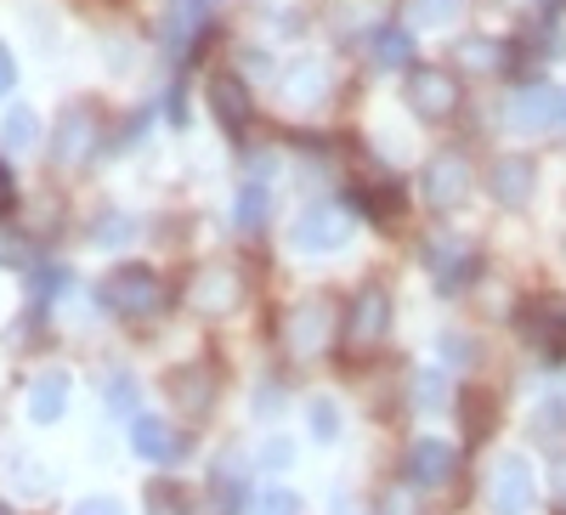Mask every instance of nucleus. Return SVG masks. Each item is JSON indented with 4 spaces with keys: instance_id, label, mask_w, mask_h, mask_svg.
I'll return each instance as SVG.
<instances>
[{
    "instance_id": "1",
    "label": "nucleus",
    "mask_w": 566,
    "mask_h": 515,
    "mask_svg": "<svg viewBox=\"0 0 566 515\" xmlns=\"http://www.w3.org/2000/svg\"><path fill=\"white\" fill-rule=\"evenodd\" d=\"M165 301H170V290H165V277L154 272V266H119V272H108L103 277V306L114 312V317H159L165 312Z\"/></svg>"
},
{
    "instance_id": "2",
    "label": "nucleus",
    "mask_w": 566,
    "mask_h": 515,
    "mask_svg": "<svg viewBox=\"0 0 566 515\" xmlns=\"http://www.w3.org/2000/svg\"><path fill=\"white\" fill-rule=\"evenodd\" d=\"M346 351L352 357H368V351H380L386 346V335H391V295L380 290V284H363L357 295H352V306H346Z\"/></svg>"
},
{
    "instance_id": "3",
    "label": "nucleus",
    "mask_w": 566,
    "mask_h": 515,
    "mask_svg": "<svg viewBox=\"0 0 566 515\" xmlns=\"http://www.w3.org/2000/svg\"><path fill=\"white\" fill-rule=\"evenodd\" d=\"M295 250L301 255H328V250H340L346 239H352V210L346 204H335V199H317V204H306L301 216H295Z\"/></svg>"
},
{
    "instance_id": "4",
    "label": "nucleus",
    "mask_w": 566,
    "mask_h": 515,
    "mask_svg": "<svg viewBox=\"0 0 566 515\" xmlns=\"http://www.w3.org/2000/svg\"><path fill=\"white\" fill-rule=\"evenodd\" d=\"M97 143H103L97 108H91V103L63 108V119H57V130H52V159H57L63 170H74V165H85L91 154H97Z\"/></svg>"
},
{
    "instance_id": "5",
    "label": "nucleus",
    "mask_w": 566,
    "mask_h": 515,
    "mask_svg": "<svg viewBox=\"0 0 566 515\" xmlns=\"http://www.w3.org/2000/svg\"><path fill=\"white\" fill-rule=\"evenodd\" d=\"M538 498V482H533V464L522 453H504L493 464V476H488V504L493 515H527Z\"/></svg>"
},
{
    "instance_id": "6",
    "label": "nucleus",
    "mask_w": 566,
    "mask_h": 515,
    "mask_svg": "<svg viewBox=\"0 0 566 515\" xmlns=\"http://www.w3.org/2000/svg\"><path fill=\"white\" fill-rule=\"evenodd\" d=\"M408 108H413L419 119H448V114H459V80H453V69H437V63L408 69Z\"/></svg>"
},
{
    "instance_id": "7",
    "label": "nucleus",
    "mask_w": 566,
    "mask_h": 515,
    "mask_svg": "<svg viewBox=\"0 0 566 515\" xmlns=\"http://www.w3.org/2000/svg\"><path fill=\"white\" fill-rule=\"evenodd\" d=\"M470 159L464 154H437L431 165L419 170V199L431 204V210H453V204H464L470 199Z\"/></svg>"
},
{
    "instance_id": "8",
    "label": "nucleus",
    "mask_w": 566,
    "mask_h": 515,
    "mask_svg": "<svg viewBox=\"0 0 566 515\" xmlns=\"http://www.w3.org/2000/svg\"><path fill=\"white\" fill-rule=\"evenodd\" d=\"M504 125H510V130H527V136L566 125V91H555V85H527V91H515Z\"/></svg>"
},
{
    "instance_id": "9",
    "label": "nucleus",
    "mask_w": 566,
    "mask_h": 515,
    "mask_svg": "<svg viewBox=\"0 0 566 515\" xmlns=\"http://www.w3.org/2000/svg\"><path fill=\"white\" fill-rule=\"evenodd\" d=\"M424 266H431V277L453 295V290H464L470 277L482 272V255H476L470 239H431V244H424Z\"/></svg>"
},
{
    "instance_id": "10",
    "label": "nucleus",
    "mask_w": 566,
    "mask_h": 515,
    "mask_svg": "<svg viewBox=\"0 0 566 515\" xmlns=\"http://www.w3.org/2000/svg\"><path fill=\"white\" fill-rule=\"evenodd\" d=\"M335 335V306L328 301H301L290 317H283V340H290L295 357H317Z\"/></svg>"
},
{
    "instance_id": "11",
    "label": "nucleus",
    "mask_w": 566,
    "mask_h": 515,
    "mask_svg": "<svg viewBox=\"0 0 566 515\" xmlns=\"http://www.w3.org/2000/svg\"><path fill=\"white\" fill-rule=\"evenodd\" d=\"M187 306L193 312H205V317H221V312H232L239 306V272L232 266H199L193 272V284H187Z\"/></svg>"
},
{
    "instance_id": "12",
    "label": "nucleus",
    "mask_w": 566,
    "mask_h": 515,
    "mask_svg": "<svg viewBox=\"0 0 566 515\" xmlns=\"http://www.w3.org/2000/svg\"><path fill=\"white\" fill-rule=\"evenodd\" d=\"M488 187H493V199H499L504 210H522V204L533 199V187H538V165H533L527 154H504V159H493Z\"/></svg>"
},
{
    "instance_id": "13",
    "label": "nucleus",
    "mask_w": 566,
    "mask_h": 515,
    "mask_svg": "<svg viewBox=\"0 0 566 515\" xmlns=\"http://www.w3.org/2000/svg\"><path fill=\"white\" fill-rule=\"evenodd\" d=\"M210 108H216V119H221L227 136H244V125H250V85L232 74V69L210 74Z\"/></svg>"
},
{
    "instance_id": "14",
    "label": "nucleus",
    "mask_w": 566,
    "mask_h": 515,
    "mask_svg": "<svg viewBox=\"0 0 566 515\" xmlns=\"http://www.w3.org/2000/svg\"><path fill=\"white\" fill-rule=\"evenodd\" d=\"M408 482L413 487H448L453 482V448L437 437L408 442Z\"/></svg>"
},
{
    "instance_id": "15",
    "label": "nucleus",
    "mask_w": 566,
    "mask_h": 515,
    "mask_svg": "<svg viewBox=\"0 0 566 515\" xmlns=\"http://www.w3.org/2000/svg\"><path fill=\"white\" fill-rule=\"evenodd\" d=\"M216 7H221V0H170V12H165V52H187V45L205 34Z\"/></svg>"
},
{
    "instance_id": "16",
    "label": "nucleus",
    "mask_w": 566,
    "mask_h": 515,
    "mask_svg": "<svg viewBox=\"0 0 566 515\" xmlns=\"http://www.w3.org/2000/svg\"><path fill=\"white\" fill-rule=\"evenodd\" d=\"M63 408H69V374L63 368L34 374V386H29V419L34 425H57Z\"/></svg>"
},
{
    "instance_id": "17",
    "label": "nucleus",
    "mask_w": 566,
    "mask_h": 515,
    "mask_svg": "<svg viewBox=\"0 0 566 515\" xmlns=\"http://www.w3.org/2000/svg\"><path fill=\"white\" fill-rule=\"evenodd\" d=\"M130 448H136L142 459H154V464H170V459H176L187 442L165 425V419H154V413H136V419H130Z\"/></svg>"
},
{
    "instance_id": "18",
    "label": "nucleus",
    "mask_w": 566,
    "mask_h": 515,
    "mask_svg": "<svg viewBox=\"0 0 566 515\" xmlns=\"http://www.w3.org/2000/svg\"><path fill=\"white\" fill-rule=\"evenodd\" d=\"M453 63L470 74H493V69H510V45H499L493 34H464L453 45Z\"/></svg>"
},
{
    "instance_id": "19",
    "label": "nucleus",
    "mask_w": 566,
    "mask_h": 515,
    "mask_svg": "<svg viewBox=\"0 0 566 515\" xmlns=\"http://www.w3.org/2000/svg\"><path fill=\"white\" fill-rule=\"evenodd\" d=\"M170 397L181 413H205L216 402V380H210V368L193 362V368H176V380H170Z\"/></svg>"
},
{
    "instance_id": "20",
    "label": "nucleus",
    "mask_w": 566,
    "mask_h": 515,
    "mask_svg": "<svg viewBox=\"0 0 566 515\" xmlns=\"http://www.w3.org/2000/svg\"><path fill=\"white\" fill-rule=\"evenodd\" d=\"M368 52H374V63L380 69H408L413 63V34H408V23H380L368 34Z\"/></svg>"
},
{
    "instance_id": "21",
    "label": "nucleus",
    "mask_w": 566,
    "mask_h": 515,
    "mask_svg": "<svg viewBox=\"0 0 566 515\" xmlns=\"http://www.w3.org/2000/svg\"><path fill=\"white\" fill-rule=\"evenodd\" d=\"M266 216H272V193H266L261 181H244L239 187V204H232V221H239L244 232H261Z\"/></svg>"
},
{
    "instance_id": "22",
    "label": "nucleus",
    "mask_w": 566,
    "mask_h": 515,
    "mask_svg": "<svg viewBox=\"0 0 566 515\" xmlns=\"http://www.w3.org/2000/svg\"><path fill=\"white\" fill-rule=\"evenodd\" d=\"M239 504H244V471L221 464L210 476V515H239Z\"/></svg>"
},
{
    "instance_id": "23",
    "label": "nucleus",
    "mask_w": 566,
    "mask_h": 515,
    "mask_svg": "<svg viewBox=\"0 0 566 515\" xmlns=\"http://www.w3.org/2000/svg\"><path fill=\"white\" fill-rule=\"evenodd\" d=\"M464 12V0H402V18L419 23V29H442Z\"/></svg>"
},
{
    "instance_id": "24",
    "label": "nucleus",
    "mask_w": 566,
    "mask_h": 515,
    "mask_svg": "<svg viewBox=\"0 0 566 515\" xmlns=\"http://www.w3.org/2000/svg\"><path fill=\"white\" fill-rule=\"evenodd\" d=\"M34 136H40V119H34V108H12V114H7V125H0V143H7L12 154L34 148Z\"/></svg>"
},
{
    "instance_id": "25",
    "label": "nucleus",
    "mask_w": 566,
    "mask_h": 515,
    "mask_svg": "<svg viewBox=\"0 0 566 515\" xmlns=\"http://www.w3.org/2000/svg\"><path fill=\"white\" fill-rule=\"evenodd\" d=\"M63 290H69V266H40V272L29 277V301H34V306H52Z\"/></svg>"
},
{
    "instance_id": "26",
    "label": "nucleus",
    "mask_w": 566,
    "mask_h": 515,
    "mask_svg": "<svg viewBox=\"0 0 566 515\" xmlns=\"http://www.w3.org/2000/svg\"><path fill=\"white\" fill-rule=\"evenodd\" d=\"M533 437H538V442H560V437H566V402H560V397H549V402L533 413Z\"/></svg>"
},
{
    "instance_id": "27",
    "label": "nucleus",
    "mask_w": 566,
    "mask_h": 515,
    "mask_svg": "<svg viewBox=\"0 0 566 515\" xmlns=\"http://www.w3.org/2000/svg\"><path fill=\"white\" fill-rule=\"evenodd\" d=\"M0 266H34V244H29V232L0 227Z\"/></svg>"
},
{
    "instance_id": "28",
    "label": "nucleus",
    "mask_w": 566,
    "mask_h": 515,
    "mask_svg": "<svg viewBox=\"0 0 566 515\" xmlns=\"http://www.w3.org/2000/svg\"><path fill=\"white\" fill-rule=\"evenodd\" d=\"M312 437H317V442H335V437H340V408L328 402V397L312 402Z\"/></svg>"
},
{
    "instance_id": "29",
    "label": "nucleus",
    "mask_w": 566,
    "mask_h": 515,
    "mask_svg": "<svg viewBox=\"0 0 566 515\" xmlns=\"http://www.w3.org/2000/svg\"><path fill=\"white\" fill-rule=\"evenodd\" d=\"M255 515H306V504H301L290 487H272V493L255 504Z\"/></svg>"
},
{
    "instance_id": "30",
    "label": "nucleus",
    "mask_w": 566,
    "mask_h": 515,
    "mask_svg": "<svg viewBox=\"0 0 566 515\" xmlns=\"http://www.w3.org/2000/svg\"><path fill=\"white\" fill-rule=\"evenodd\" d=\"M108 408L136 419V380H130V374H114V380H108Z\"/></svg>"
},
{
    "instance_id": "31",
    "label": "nucleus",
    "mask_w": 566,
    "mask_h": 515,
    "mask_svg": "<svg viewBox=\"0 0 566 515\" xmlns=\"http://www.w3.org/2000/svg\"><path fill=\"white\" fill-rule=\"evenodd\" d=\"M459 402H464V419H470V437H482L488 431V402L476 391H459Z\"/></svg>"
},
{
    "instance_id": "32",
    "label": "nucleus",
    "mask_w": 566,
    "mask_h": 515,
    "mask_svg": "<svg viewBox=\"0 0 566 515\" xmlns=\"http://www.w3.org/2000/svg\"><path fill=\"white\" fill-rule=\"evenodd\" d=\"M380 515H419V504H413L408 487H391V493L380 498Z\"/></svg>"
},
{
    "instance_id": "33",
    "label": "nucleus",
    "mask_w": 566,
    "mask_h": 515,
    "mask_svg": "<svg viewBox=\"0 0 566 515\" xmlns=\"http://www.w3.org/2000/svg\"><path fill=\"white\" fill-rule=\"evenodd\" d=\"M290 91H295V97H312V91H323V69H317V63H306V69H295V80H290Z\"/></svg>"
},
{
    "instance_id": "34",
    "label": "nucleus",
    "mask_w": 566,
    "mask_h": 515,
    "mask_svg": "<svg viewBox=\"0 0 566 515\" xmlns=\"http://www.w3.org/2000/svg\"><path fill=\"white\" fill-rule=\"evenodd\" d=\"M437 402H442V374L424 368V374H419V408H437Z\"/></svg>"
},
{
    "instance_id": "35",
    "label": "nucleus",
    "mask_w": 566,
    "mask_h": 515,
    "mask_svg": "<svg viewBox=\"0 0 566 515\" xmlns=\"http://www.w3.org/2000/svg\"><path fill=\"white\" fill-rule=\"evenodd\" d=\"M74 515H125V509H119V498H103V493H97V498H80Z\"/></svg>"
},
{
    "instance_id": "36",
    "label": "nucleus",
    "mask_w": 566,
    "mask_h": 515,
    "mask_svg": "<svg viewBox=\"0 0 566 515\" xmlns=\"http://www.w3.org/2000/svg\"><path fill=\"white\" fill-rule=\"evenodd\" d=\"M125 232H130V221H125V216H103V221H97V239H103V244L125 239Z\"/></svg>"
},
{
    "instance_id": "37",
    "label": "nucleus",
    "mask_w": 566,
    "mask_h": 515,
    "mask_svg": "<svg viewBox=\"0 0 566 515\" xmlns=\"http://www.w3.org/2000/svg\"><path fill=\"white\" fill-rule=\"evenodd\" d=\"M12 204H18V181H12V170H7V165H0V216H7Z\"/></svg>"
},
{
    "instance_id": "38",
    "label": "nucleus",
    "mask_w": 566,
    "mask_h": 515,
    "mask_svg": "<svg viewBox=\"0 0 566 515\" xmlns=\"http://www.w3.org/2000/svg\"><path fill=\"white\" fill-rule=\"evenodd\" d=\"M12 85H18V63H12V52H7V45H0V97H7Z\"/></svg>"
},
{
    "instance_id": "39",
    "label": "nucleus",
    "mask_w": 566,
    "mask_h": 515,
    "mask_svg": "<svg viewBox=\"0 0 566 515\" xmlns=\"http://www.w3.org/2000/svg\"><path fill=\"white\" fill-rule=\"evenodd\" d=\"M148 515H187V509H181L170 493H154V509H148Z\"/></svg>"
},
{
    "instance_id": "40",
    "label": "nucleus",
    "mask_w": 566,
    "mask_h": 515,
    "mask_svg": "<svg viewBox=\"0 0 566 515\" xmlns=\"http://www.w3.org/2000/svg\"><path fill=\"white\" fill-rule=\"evenodd\" d=\"M261 459H266V464H290V442H266Z\"/></svg>"
},
{
    "instance_id": "41",
    "label": "nucleus",
    "mask_w": 566,
    "mask_h": 515,
    "mask_svg": "<svg viewBox=\"0 0 566 515\" xmlns=\"http://www.w3.org/2000/svg\"><path fill=\"white\" fill-rule=\"evenodd\" d=\"M442 357H459V362H470V346H464V340H453V335H448V340H442Z\"/></svg>"
},
{
    "instance_id": "42",
    "label": "nucleus",
    "mask_w": 566,
    "mask_h": 515,
    "mask_svg": "<svg viewBox=\"0 0 566 515\" xmlns=\"http://www.w3.org/2000/svg\"><path fill=\"white\" fill-rule=\"evenodd\" d=\"M555 498L566 504V464H555Z\"/></svg>"
},
{
    "instance_id": "43",
    "label": "nucleus",
    "mask_w": 566,
    "mask_h": 515,
    "mask_svg": "<svg viewBox=\"0 0 566 515\" xmlns=\"http://www.w3.org/2000/svg\"><path fill=\"white\" fill-rule=\"evenodd\" d=\"M0 515H12V509H7V504H0Z\"/></svg>"
},
{
    "instance_id": "44",
    "label": "nucleus",
    "mask_w": 566,
    "mask_h": 515,
    "mask_svg": "<svg viewBox=\"0 0 566 515\" xmlns=\"http://www.w3.org/2000/svg\"><path fill=\"white\" fill-rule=\"evenodd\" d=\"M544 7H549V0H544Z\"/></svg>"
}]
</instances>
